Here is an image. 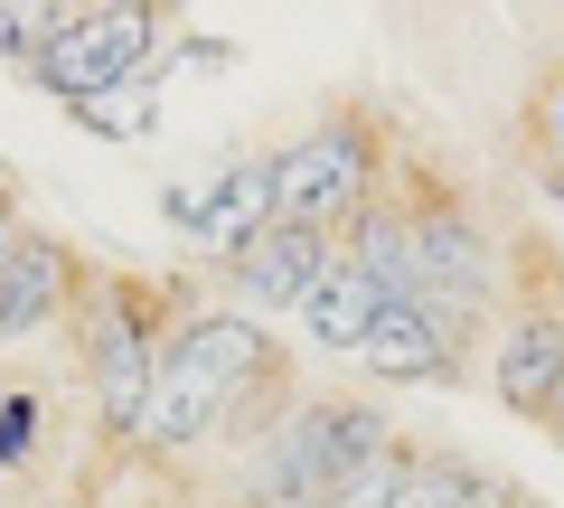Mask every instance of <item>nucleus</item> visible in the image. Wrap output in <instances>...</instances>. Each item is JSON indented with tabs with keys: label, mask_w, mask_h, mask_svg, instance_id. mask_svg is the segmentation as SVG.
<instances>
[{
	"label": "nucleus",
	"mask_w": 564,
	"mask_h": 508,
	"mask_svg": "<svg viewBox=\"0 0 564 508\" xmlns=\"http://www.w3.org/2000/svg\"><path fill=\"white\" fill-rule=\"evenodd\" d=\"M263 367H273V348H263L254 321H188V329H170L141 443L188 452L198 433H217V414L245 406V387H263Z\"/></svg>",
	"instance_id": "obj_1"
},
{
	"label": "nucleus",
	"mask_w": 564,
	"mask_h": 508,
	"mask_svg": "<svg viewBox=\"0 0 564 508\" xmlns=\"http://www.w3.org/2000/svg\"><path fill=\"white\" fill-rule=\"evenodd\" d=\"M386 452H395V443H386V414H377V406L311 396V406H292L254 452H245L236 499H245V508H292V499H311V489L348 480V471L386 462Z\"/></svg>",
	"instance_id": "obj_2"
},
{
	"label": "nucleus",
	"mask_w": 564,
	"mask_h": 508,
	"mask_svg": "<svg viewBox=\"0 0 564 508\" xmlns=\"http://www.w3.org/2000/svg\"><path fill=\"white\" fill-rule=\"evenodd\" d=\"M367 188H377V151H367V122H311L302 142L273 151V217L282 226H339L367 217Z\"/></svg>",
	"instance_id": "obj_3"
},
{
	"label": "nucleus",
	"mask_w": 564,
	"mask_h": 508,
	"mask_svg": "<svg viewBox=\"0 0 564 508\" xmlns=\"http://www.w3.org/2000/svg\"><path fill=\"white\" fill-rule=\"evenodd\" d=\"M151 39H161V20L151 10H66L57 39L39 47V85L66 104H95V95H122V85H141V57H151Z\"/></svg>",
	"instance_id": "obj_4"
},
{
	"label": "nucleus",
	"mask_w": 564,
	"mask_h": 508,
	"mask_svg": "<svg viewBox=\"0 0 564 508\" xmlns=\"http://www.w3.org/2000/svg\"><path fill=\"white\" fill-rule=\"evenodd\" d=\"M85 367H95V406L113 433L151 424V387H161V348H151V321H141L132 292H104L85 311Z\"/></svg>",
	"instance_id": "obj_5"
},
{
	"label": "nucleus",
	"mask_w": 564,
	"mask_h": 508,
	"mask_svg": "<svg viewBox=\"0 0 564 508\" xmlns=\"http://www.w3.org/2000/svg\"><path fill=\"white\" fill-rule=\"evenodd\" d=\"M161 217L180 226L188 245H217L226 264H236L245 245L273 226V151L263 161H236V170H217V180H198V188H170L161 198Z\"/></svg>",
	"instance_id": "obj_6"
},
{
	"label": "nucleus",
	"mask_w": 564,
	"mask_h": 508,
	"mask_svg": "<svg viewBox=\"0 0 564 508\" xmlns=\"http://www.w3.org/2000/svg\"><path fill=\"white\" fill-rule=\"evenodd\" d=\"M226 273H236V302L273 321V311H302L311 292L339 273V245H329L321 226H282V217H273V226H263V236L236 255V264H226Z\"/></svg>",
	"instance_id": "obj_7"
},
{
	"label": "nucleus",
	"mask_w": 564,
	"mask_h": 508,
	"mask_svg": "<svg viewBox=\"0 0 564 508\" xmlns=\"http://www.w3.org/2000/svg\"><path fill=\"white\" fill-rule=\"evenodd\" d=\"M489 387H499L508 414H536V424H555V414H564V321H555V311H527V321H508Z\"/></svg>",
	"instance_id": "obj_8"
},
{
	"label": "nucleus",
	"mask_w": 564,
	"mask_h": 508,
	"mask_svg": "<svg viewBox=\"0 0 564 508\" xmlns=\"http://www.w3.org/2000/svg\"><path fill=\"white\" fill-rule=\"evenodd\" d=\"M358 367L367 377H386V387H404V377H452V329L433 321L423 302H386V321L367 329V348H358Z\"/></svg>",
	"instance_id": "obj_9"
},
{
	"label": "nucleus",
	"mask_w": 564,
	"mask_h": 508,
	"mask_svg": "<svg viewBox=\"0 0 564 508\" xmlns=\"http://www.w3.org/2000/svg\"><path fill=\"white\" fill-rule=\"evenodd\" d=\"M57 292H66V255L47 236H20V245H10V264H0V348L29 339V329L57 311Z\"/></svg>",
	"instance_id": "obj_10"
},
{
	"label": "nucleus",
	"mask_w": 564,
	"mask_h": 508,
	"mask_svg": "<svg viewBox=\"0 0 564 508\" xmlns=\"http://www.w3.org/2000/svg\"><path fill=\"white\" fill-rule=\"evenodd\" d=\"M377 321H386V292L367 283V273L348 264V255H339V273H329V283L302 302V329H311L321 348H348V358L367 348V329H377Z\"/></svg>",
	"instance_id": "obj_11"
},
{
	"label": "nucleus",
	"mask_w": 564,
	"mask_h": 508,
	"mask_svg": "<svg viewBox=\"0 0 564 508\" xmlns=\"http://www.w3.org/2000/svg\"><path fill=\"white\" fill-rule=\"evenodd\" d=\"M348 264H358L386 302H414V283H423V264H414V217H404V207H367L358 236H348Z\"/></svg>",
	"instance_id": "obj_12"
},
{
	"label": "nucleus",
	"mask_w": 564,
	"mask_h": 508,
	"mask_svg": "<svg viewBox=\"0 0 564 508\" xmlns=\"http://www.w3.org/2000/svg\"><path fill=\"white\" fill-rule=\"evenodd\" d=\"M404 452H386V462H367V471H348V480H329V489H311V499H292V508H395V489H404Z\"/></svg>",
	"instance_id": "obj_13"
},
{
	"label": "nucleus",
	"mask_w": 564,
	"mask_h": 508,
	"mask_svg": "<svg viewBox=\"0 0 564 508\" xmlns=\"http://www.w3.org/2000/svg\"><path fill=\"white\" fill-rule=\"evenodd\" d=\"M151 114H161V104H151V85H122V95L76 104V122H85V132H104V142H141V132H151Z\"/></svg>",
	"instance_id": "obj_14"
},
{
	"label": "nucleus",
	"mask_w": 564,
	"mask_h": 508,
	"mask_svg": "<svg viewBox=\"0 0 564 508\" xmlns=\"http://www.w3.org/2000/svg\"><path fill=\"white\" fill-rule=\"evenodd\" d=\"M57 20L66 10H47V0H0V47H29V57H39V47L57 39Z\"/></svg>",
	"instance_id": "obj_15"
},
{
	"label": "nucleus",
	"mask_w": 564,
	"mask_h": 508,
	"mask_svg": "<svg viewBox=\"0 0 564 508\" xmlns=\"http://www.w3.org/2000/svg\"><path fill=\"white\" fill-rule=\"evenodd\" d=\"M29 443H39V396H10V406H0V462L20 471Z\"/></svg>",
	"instance_id": "obj_16"
},
{
	"label": "nucleus",
	"mask_w": 564,
	"mask_h": 508,
	"mask_svg": "<svg viewBox=\"0 0 564 508\" xmlns=\"http://www.w3.org/2000/svg\"><path fill=\"white\" fill-rule=\"evenodd\" d=\"M10 245H20V217H10V207H0V264H10Z\"/></svg>",
	"instance_id": "obj_17"
},
{
	"label": "nucleus",
	"mask_w": 564,
	"mask_h": 508,
	"mask_svg": "<svg viewBox=\"0 0 564 508\" xmlns=\"http://www.w3.org/2000/svg\"><path fill=\"white\" fill-rule=\"evenodd\" d=\"M508 508H545V499H508Z\"/></svg>",
	"instance_id": "obj_18"
},
{
	"label": "nucleus",
	"mask_w": 564,
	"mask_h": 508,
	"mask_svg": "<svg viewBox=\"0 0 564 508\" xmlns=\"http://www.w3.org/2000/svg\"><path fill=\"white\" fill-rule=\"evenodd\" d=\"M555 132H564V95H555Z\"/></svg>",
	"instance_id": "obj_19"
},
{
	"label": "nucleus",
	"mask_w": 564,
	"mask_h": 508,
	"mask_svg": "<svg viewBox=\"0 0 564 508\" xmlns=\"http://www.w3.org/2000/svg\"><path fill=\"white\" fill-rule=\"evenodd\" d=\"M555 433H564V414H555Z\"/></svg>",
	"instance_id": "obj_20"
}]
</instances>
